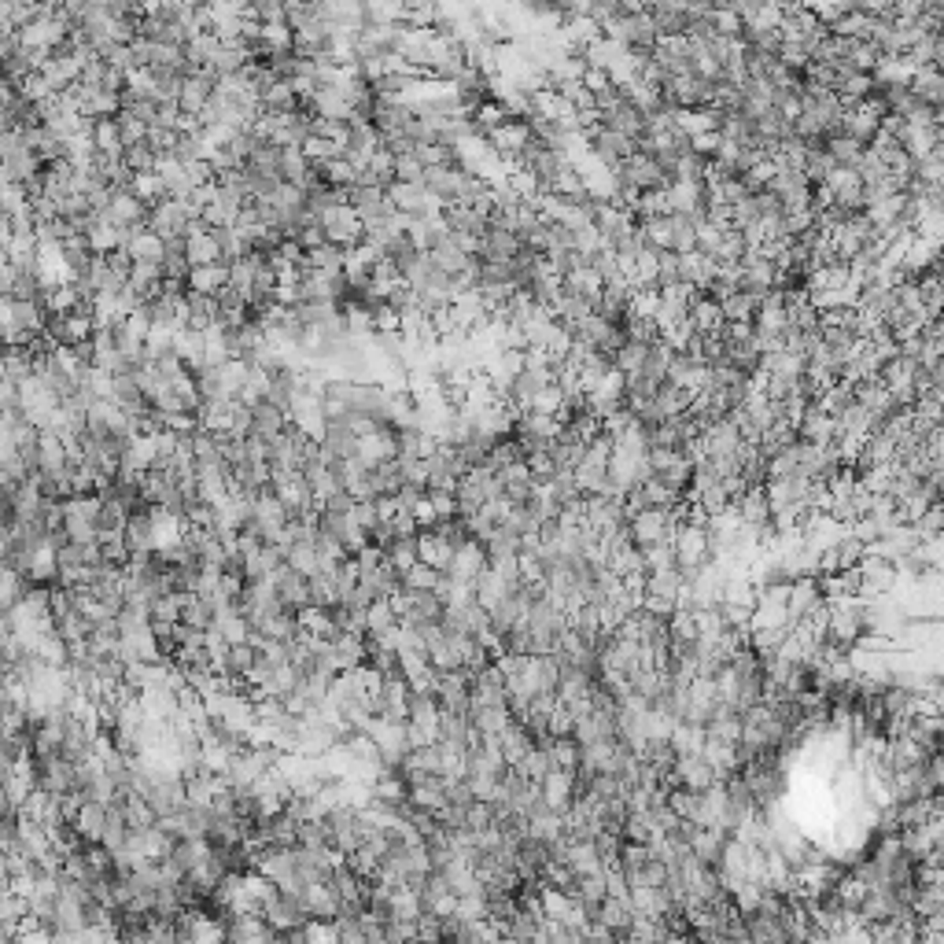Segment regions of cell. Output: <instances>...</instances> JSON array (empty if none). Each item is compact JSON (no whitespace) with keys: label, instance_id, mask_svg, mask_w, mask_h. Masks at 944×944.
I'll list each match as a JSON object with an SVG mask.
<instances>
[{"label":"cell","instance_id":"83f0119b","mask_svg":"<svg viewBox=\"0 0 944 944\" xmlns=\"http://www.w3.org/2000/svg\"><path fill=\"white\" fill-rule=\"evenodd\" d=\"M365 23L388 26V23H406L403 0H365Z\"/></svg>","mask_w":944,"mask_h":944},{"label":"cell","instance_id":"c3c4849f","mask_svg":"<svg viewBox=\"0 0 944 944\" xmlns=\"http://www.w3.org/2000/svg\"><path fill=\"white\" fill-rule=\"evenodd\" d=\"M181 5H184V8H204L207 0H181Z\"/></svg>","mask_w":944,"mask_h":944},{"label":"cell","instance_id":"ffe728a7","mask_svg":"<svg viewBox=\"0 0 944 944\" xmlns=\"http://www.w3.org/2000/svg\"><path fill=\"white\" fill-rule=\"evenodd\" d=\"M299 624H303L307 635H321V638H336V635H340V627H336V620H332V609L314 605V602L299 609Z\"/></svg>","mask_w":944,"mask_h":944},{"label":"cell","instance_id":"44dd1931","mask_svg":"<svg viewBox=\"0 0 944 944\" xmlns=\"http://www.w3.org/2000/svg\"><path fill=\"white\" fill-rule=\"evenodd\" d=\"M392 627H399V613L392 605V598H376L369 605V624H365V635L369 638H384Z\"/></svg>","mask_w":944,"mask_h":944},{"label":"cell","instance_id":"2e32d148","mask_svg":"<svg viewBox=\"0 0 944 944\" xmlns=\"http://www.w3.org/2000/svg\"><path fill=\"white\" fill-rule=\"evenodd\" d=\"M446 616V602L435 591H410V616H403V624H425V620H443Z\"/></svg>","mask_w":944,"mask_h":944},{"label":"cell","instance_id":"d4e9b609","mask_svg":"<svg viewBox=\"0 0 944 944\" xmlns=\"http://www.w3.org/2000/svg\"><path fill=\"white\" fill-rule=\"evenodd\" d=\"M130 188H133V193H137L148 207H155V204L166 200V181L159 177V170H141V173H133Z\"/></svg>","mask_w":944,"mask_h":944},{"label":"cell","instance_id":"4fadbf2b","mask_svg":"<svg viewBox=\"0 0 944 944\" xmlns=\"http://www.w3.org/2000/svg\"><path fill=\"white\" fill-rule=\"evenodd\" d=\"M299 108H303V97L296 92V85L288 78H277L269 89H262V111L288 115V111H299Z\"/></svg>","mask_w":944,"mask_h":944},{"label":"cell","instance_id":"5bb4252c","mask_svg":"<svg viewBox=\"0 0 944 944\" xmlns=\"http://www.w3.org/2000/svg\"><path fill=\"white\" fill-rule=\"evenodd\" d=\"M188 288L218 296L222 288H229V262H207V266H193V273H188Z\"/></svg>","mask_w":944,"mask_h":944},{"label":"cell","instance_id":"ba28073f","mask_svg":"<svg viewBox=\"0 0 944 944\" xmlns=\"http://www.w3.org/2000/svg\"><path fill=\"white\" fill-rule=\"evenodd\" d=\"M417 550H421V561H425V564H432V569H439V572H450L454 553H457V542H450V539L439 535L435 528H421Z\"/></svg>","mask_w":944,"mask_h":944},{"label":"cell","instance_id":"8fae6325","mask_svg":"<svg viewBox=\"0 0 944 944\" xmlns=\"http://www.w3.org/2000/svg\"><path fill=\"white\" fill-rule=\"evenodd\" d=\"M292 425V417H288V410H280V406H273L269 399H262L258 406H255V425H251V435H258V439H266V443H273L280 432H285Z\"/></svg>","mask_w":944,"mask_h":944},{"label":"cell","instance_id":"74e56055","mask_svg":"<svg viewBox=\"0 0 944 944\" xmlns=\"http://www.w3.org/2000/svg\"><path fill=\"white\" fill-rule=\"evenodd\" d=\"M126 166L133 170V173H141V170H155L159 166V152L144 141V144H133V148H126Z\"/></svg>","mask_w":944,"mask_h":944},{"label":"cell","instance_id":"e0dca14e","mask_svg":"<svg viewBox=\"0 0 944 944\" xmlns=\"http://www.w3.org/2000/svg\"><path fill=\"white\" fill-rule=\"evenodd\" d=\"M126 247H130L133 262H163V258H166V240H163L159 233H152L148 226L133 229V236H130Z\"/></svg>","mask_w":944,"mask_h":944},{"label":"cell","instance_id":"3957f363","mask_svg":"<svg viewBox=\"0 0 944 944\" xmlns=\"http://www.w3.org/2000/svg\"><path fill=\"white\" fill-rule=\"evenodd\" d=\"M488 564H491V553H488L484 539L468 535V539L457 546V553H454L450 576H454V580H461V583H477V580H480V572L488 569Z\"/></svg>","mask_w":944,"mask_h":944},{"label":"cell","instance_id":"d590c367","mask_svg":"<svg viewBox=\"0 0 944 944\" xmlns=\"http://www.w3.org/2000/svg\"><path fill=\"white\" fill-rule=\"evenodd\" d=\"M425 163L417 152H406V155H395V181H414V184H425Z\"/></svg>","mask_w":944,"mask_h":944},{"label":"cell","instance_id":"9a60e30c","mask_svg":"<svg viewBox=\"0 0 944 944\" xmlns=\"http://www.w3.org/2000/svg\"><path fill=\"white\" fill-rule=\"evenodd\" d=\"M181 624L207 631L215 624V602L204 598L200 591H181Z\"/></svg>","mask_w":944,"mask_h":944},{"label":"cell","instance_id":"30bf717a","mask_svg":"<svg viewBox=\"0 0 944 944\" xmlns=\"http://www.w3.org/2000/svg\"><path fill=\"white\" fill-rule=\"evenodd\" d=\"M218 318H222V299L218 296L188 288V329L207 332V329L218 325Z\"/></svg>","mask_w":944,"mask_h":944},{"label":"cell","instance_id":"52a82bcc","mask_svg":"<svg viewBox=\"0 0 944 944\" xmlns=\"http://www.w3.org/2000/svg\"><path fill=\"white\" fill-rule=\"evenodd\" d=\"M472 701L477 705H509V687L498 665H488L484 672L472 676Z\"/></svg>","mask_w":944,"mask_h":944},{"label":"cell","instance_id":"484cf974","mask_svg":"<svg viewBox=\"0 0 944 944\" xmlns=\"http://www.w3.org/2000/svg\"><path fill=\"white\" fill-rule=\"evenodd\" d=\"M258 665V649L251 642H233L229 653H226V668L222 676H247L251 668Z\"/></svg>","mask_w":944,"mask_h":944},{"label":"cell","instance_id":"5b68a950","mask_svg":"<svg viewBox=\"0 0 944 944\" xmlns=\"http://www.w3.org/2000/svg\"><path fill=\"white\" fill-rule=\"evenodd\" d=\"M0 314H8L23 332H30V336H41V332H48V307H45V296H37V299H12V296H5V310Z\"/></svg>","mask_w":944,"mask_h":944},{"label":"cell","instance_id":"277c9868","mask_svg":"<svg viewBox=\"0 0 944 944\" xmlns=\"http://www.w3.org/2000/svg\"><path fill=\"white\" fill-rule=\"evenodd\" d=\"M269 580H273V587H277V598L285 602V609L299 613L303 605H310V576H307V572L292 569V564H280V569H277Z\"/></svg>","mask_w":944,"mask_h":944},{"label":"cell","instance_id":"f546056e","mask_svg":"<svg viewBox=\"0 0 944 944\" xmlns=\"http://www.w3.org/2000/svg\"><path fill=\"white\" fill-rule=\"evenodd\" d=\"M421 539V535H417ZM417 539H392V546L384 550L388 553V561L395 564L399 572H406V569H414V564L421 561V550H417Z\"/></svg>","mask_w":944,"mask_h":944},{"label":"cell","instance_id":"ab89813d","mask_svg":"<svg viewBox=\"0 0 944 944\" xmlns=\"http://www.w3.org/2000/svg\"><path fill=\"white\" fill-rule=\"evenodd\" d=\"M336 933L343 944H362L365 940V926H362V915H351V911H340L336 918Z\"/></svg>","mask_w":944,"mask_h":944},{"label":"cell","instance_id":"cb8c5ba5","mask_svg":"<svg viewBox=\"0 0 944 944\" xmlns=\"http://www.w3.org/2000/svg\"><path fill=\"white\" fill-rule=\"evenodd\" d=\"M122 812H126L130 830H148V826H155V823H159V812H155V808H152V801H148L144 793H137V790L126 797Z\"/></svg>","mask_w":944,"mask_h":944},{"label":"cell","instance_id":"7a4b0ae2","mask_svg":"<svg viewBox=\"0 0 944 944\" xmlns=\"http://www.w3.org/2000/svg\"><path fill=\"white\" fill-rule=\"evenodd\" d=\"M321 229H325V236H329L332 244H340V247H358V244L365 240V222H362V215H358L351 204L332 207V211L321 218Z\"/></svg>","mask_w":944,"mask_h":944},{"label":"cell","instance_id":"4dcf8cb0","mask_svg":"<svg viewBox=\"0 0 944 944\" xmlns=\"http://www.w3.org/2000/svg\"><path fill=\"white\" fill-rule=\"evenodd\" d=\"M347 148H340V144H332L329 137H321V133H310L307 141H303V155L314 163V166H325L329 159H336V155H343Z\"/></svg>","mask_w":944,"mask_h":944},{"label":"cell","instance_id":"b9f144b4","mask_svg":"<svg viewBox=\"0 0 944 944\" xmlns=\"http://www.w3.org/2000/svg\"><path fill=\"white\" fill-rule=\"evenodd\" d=\"M177 137H181V133H177V130H166V126H152V130H148V144H152L159 155H170V152L177 148Z\"/></svg>","mask_w":944,"mask_h":944},{"label":"cell","instance_id":"6da1fadb","mask_svg":"<svg viewBox=\"0 0 944 944\" xmlns=\"http://www.w3.org/2000/svg\"><path fill=\"white\" fill-rule=\"evenodd\" d=\"M48 336L56 343H67V347H78L85 340L97 336V318H92L89 307H78V310H67V314H52L48 318Z\"/></svg>","mask_w":944,"mask_h":944},{"label":"cell","instance_id":"836d02e7","mask_svg":"<svg viewBox=\"0 0 944 944\" xmlns=\"http://www.w3.org/2000/svg\"><path fill=\"white\" fill-rule=\"evenodd\" d=\"M119 130H122V144L126 148H133V144H144L148 141V122L144 119H137L133 111H119Z\"/></svg>","mask_w":944,"mask_h":944},{"label":"cell","instance_id":"7bdbcfd3","mask_svg":"<svg viewBox=\"0 0 944 944\" xmlns=\"http://www.w3.org/2000/svg\"><path fill=\"white\" fill-rule=\"evenodd\" d=\"M388 524H392L395 539H417V535H421V520H417V513H410V509H399V517L388 520Z\"/></svg>","mask_w":944,"mask_h":944},{"label":"cell","instance_id":"ac0fdd59","mask_svg":"<svg viewBox=\"0 0 944 944\" xmlns=\"http://www.w3.org/2000/svg\"><path fill=\"white\" fill-rule=\"evenodd\" d=\"M343 262H347V247H340L332 240H325L321 247L307 251V258H303L307 269H321V273H343Z\"/></svg>","mask_w":944,"mask_h":944},{"label":"cell","instance_id":"f35d334b","mask_svg":"<svg viewBox=\"0 0 944 944\" xmlns=\"http://www.w3.org/2000/svg\"><path fill=\"white\" fill-rule=\"evenodd\" d=\"M152 620H170V624H177V620H181V591L159 594V598L152 602Z\"/></svg>","mask_w":944,"mask_h":944},{"label":"cell","instance_id":"ee69618b","mask_svg":"<svg viewBox=\"0 0 944 944\" xmlns=\"http://www.w3.org/2000/svg\"><path fill=\"white\" fill-rule=\"evenodd\" d=\"M104 59H108L111 67H119V70H133V67H137V56H133L130 45H111V48L104 52Z\"/></svg>","mask_w":944,"mask_h":944},{"label":"cell","instance_id":"1f68e13d","mask_svg":"<svg viewBox=\"0 0 944 944\" xmlns=\"http://www.w3.org/2000/svg\"><path fill=\"white\" fill-rule=\"evenodd\" d=\"M439 576H443L439 569H432V564L417 561L414 569H406V572H403V587H406V591H435Z\"/></svg>","mask_w":944,"mask_h":944},{"label":"cell","instance_id":"9c48e42d","mask_svg":"<svg viewBox=\"0 0 944 944\" xmlns=\"http://www.w3.org/2000/svg\"><path fill=\"white\" fill-rule=\"evenodd\" d=\"M446 226H450V233H465V236H488V229H491V215H484V211H477V207H468V204H446Z\"/></svg>","mask_w":944,"mask_h":944},{"label":"cell","instance_id":"8d00e7d4","mask_svg":"<svg viewBox=\"0 0 944 944\" xmlns=\"http://www.w3.org/2000/svg\"><path fill=\"white\" fill-rule=\"evenodd\" d=\"M369 170L381 177L384 184H392V181H395V152H392L388 144H381V148L369 155Z\"/></svg>","mask_w":944,"mask_h":944},{"label":"cell","instance_id":"f1b7e54d","mask_svg":"<svg viewBox=\"0 0 944 944\" xmlns=\"http://www.w3.org/2000/svg\"><path fill=\"white\" fill-rule=\"evenodd\" d=\"M318 170L325 173L329 184H340V188H354V181H358V166H354L347 155H336V159H329V163L318 166Z\"/></svg>","mask_w":944,"mask_h":944},{"label":"cell","instance_id":"f6af8a7d","mask_svg":"<svg viewBox=\"0 0 944 944\" xmlns=\"http://www.w3.org/2000/svg\"><path fill=\"white\" fill-rule=\"evenodd\" d=\"M417 937H425V940H443V918L432 915V911H421V918H417Z\"/></svg>","mask_w":944,"mask_h":944},{"label":"cell","instance_id":"7402d4cb","mask_svg":"<svg viewBox=\"0 0 944 944\" xmlns=\"http://www.w3.org/2000/svg\"><path fill=\"white\" fill-rule=\"evenodd\" d=\"M67 461H70L67 439L59 432H41V472H59L67 468Z\"/></svg>","mask_w":944,"mask_h":944},{"label":"cell","instance_id":"bcb514c9","mask_svg":"<svg viewBox=\"0 0 944 944\" xmlns=\"http://www.w3.org/2000/svg\"><path fill=\"white\" fill-rule=\"evenodd\" d=\"M204 222H207L211 229H222V226H233V215H229L222 204H215V200H211V204L204 207Z\"/></svg>","mask_w":944,"mask_h":944},{"label":"cell","instance_id":"4316f807","mask_svg":"<svg viewBox=\"0 0 944 944\" xmlns=\"http://www.w3.org/2000/svg\"><path fill=\"white\" fill-rule=\"evenodd\" d=\"M56 631L67 638V642H89L92 638V620L85 616V609H70V613H63L59 620H56Z\"/></svg>","mask_w":944,"mask_h":944},{"label":"cell","instance_id":"7dc6e473","mask_svg":"<svg viewBox=\"0 0 944 944\" xmlns=\"http://www.w3.org/2000/svg\"><path fill=\"white\" fill-rule=\"evenodd\" d=\"M41 8H48V12H63V8H67V0H41Z\"/></svg>","mask_w":944,"mask_h":944},{"label":"cell","instance_id":"d6986e66","mask_svg":"<svg viewBox=\"0 0 944 944\" xmlns=\"http://www.w3.org/2000/svg\"><path fill=\"white\" fill-rule=\"evenodd\" d=\"M92 141H97V152L122 155V152H126V144H122L119 115H100V119H97V126H92Z\"/></svg>","mask_w":944,"mask_h":944},{"label":"cell","instance_id":"60d3db41","mask_svg":"<svg viewBox=\"0 0 944 944\" xmlns=\"http://www.w3.org/2000/svg\"><path fill=\"white\" fill-rule=\"evenodd\" d=\"M351 517H354V524L365 528V531H372V528L384 524V520H381V509H376V498H358L354 509H351Z\"/></svg>","mask_w":944,"mask_h":944},{"label":"cell","instance_id":"8992f818","mask_svg":"<svg viewBox=\"0 0 944 944\" xmlns=\"http://www.w3.org/2000/svg\"><path fill=\"white\" fill-rule=\"evenodd\" d=\"M303 904H307L310 918H340V911H343V897H340L332 878L329 882H310L303 889Z\"/></svg>","mask_w":944,"mask_h":944},{"label":"cell","instance_id":"603a6c76","mask_svg":"<svg viewBox=\"0 0 944 944\" xmlns=\"http://www.w3.org/2000/svg\"><path fill=\"white\" fill-rule=\"evenodd\" d=\"M410 801L417 808H428V812H443L446 808V779H428L421 786H410Z\"/></svg>","mask_w":944,"mask_h":944},{"label":"cell","instance_id":"7c38bea8","mask_svg":"<svg viewBox=\"0 0 944 944\" xmlns=\"http://www.w3.org/2000/svg\"><path fill=\"white\" fill-rule=\"evenodd\" d=\"M74 826L81 830V837H85L89 844H100V837H104V826H108V804H104V801H92V797H85L81 812L74 815Z\"/></svg>","mask_w":944,"mask_h":944},{"label":"cell","instance_id":"e575fe53","mask_svg":"<svg viewBox=\"0 0 944 944\" xmlns=\"http://www.w3.org/2000/svg\"><path fill=\"white\" fill-rule=\"evenodd\" d=\"M314 133L329 137L340 148H351V122L347 119H314Z\"/></svg>","mask_w":944,"mask_h":944},{"label":"cell","instance_id":"d6a6232c","mask_svg":"<svg viewBox=\"0 0 944 944\" xmlns=\"http://www.w3.org/2000/svg\"><path fill=\"white\" fill-rule=\"evenodd\" d=\"M288 564H292V569H299V572H307V576H314V572L321 569L318 546H314V542H296V546L288 550Z\"/></svg>","mask_w":944,"mask_h":944}]
</instances>
